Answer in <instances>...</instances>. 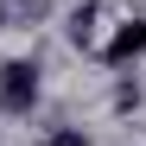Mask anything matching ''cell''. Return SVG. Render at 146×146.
I'll use <instances>...</instances> for the list:
<instances>
[{"label":"cell","instance_id":"obj_1","mask_svg":"<svg viewBox=\"0 0 146 146\" xmlns=\"http://www.w3.org/2000/svg\"><path fill=\"white\" fill-rule=\"evenodd\" d=\"M32 102H38V64L32 57L0 64V108L7 114H32Z\"/></svg>","mask_w":146,"mask_h":146},{"label":"cell","instance_id":"obj_5","mask_svg":"<svg viewBox=\"0 0 146 146\" xmlns=\"http://www.w3.org/2000/svg\"><path fill=\"white\" fill-rule=\"evenodd\" d=\"M38 146H89V133L64 121V127H44V133H38Z\"/></svg>","mask_w":146,"mask_h":146},{"label":"cell","instance_id":"obj_6","mask_svg":"<svg viewBox=\"0 0 146 146\" xmlns=\"http://www.w3.org/2000/svg\"><path fill=\"white\" fill-rule=\"evenodd\" d=\"M7 7H19V13H44V0H7Z\"/></svg>","mask_w":146,"mask_h":146},{"label":"cell","instance_id":"obj_2","mask_svg":"<svg viewBox=\"0 0 146 146\" xmlns=\"http://www.w3.org/2000/svg\"><path fill=\"white\" fill-rule=\"evenodd\" d=\"M140 57H146V19L133 13V19H121L114 38L102 44V64H108V70H127V64H140Z\"/></svg>","mask_w":146,"mask_h":146},{"label":"cell","instance_id":"obj_4","mask_svg":"<svg viewBox=\"0 0 146 146\" xmlns=\"http://www.w3.org/2000/svg\"><path fill=\"white\" fill-rule=\"evenodd\" d=\"M89 38H95V0H83L70 13V44H89Z\"/></svg>","mask_w":146,"mask_h":146},{"label":"cell","instance_id":"obj_3","mask_svg":"<svg viewBox=\"0 0 146 146\" xmlns=\"http://www.w3.org/2000/svg\"><path fill=\"white\" fill-rule=\"evenodd\" d=\"M140 102H146L140 76H127V70H121V83H114V95H108V108H114V114H140Z\"/></svg>","mask_w":146,"mask_h":146}]
</instances>
